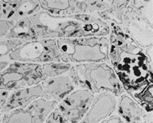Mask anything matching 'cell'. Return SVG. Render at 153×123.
I'll use <instances>...</instances> for the list:
<instances>
[{
	"label": "cell",
	"instance_id": "6da1fadb",
	"mask_svg": "<svg viewBox=\"0 0 153 123\" xmlns=\"http://www.w3.org/2000/svg\"><path fill=\"white\" fill-rule=\"evenodd\" d=\"M109 61L124 91L131 96L152 82V60L120 27L110 24Z\"/></svg>",
	"mask_w": 153,
	"mask_h": 123
},
{
	"label": "cell",
	"instance_id": "7a4b0ae2",
	"mask_svg": "<svg viewBox=\"0 0 153 123\" xmlns=\"http://www.w3.org/2000/svg\"><path fill=\"white\" fill-rule=\"evenodd\" d=\"M67 75L76 87L94 95L106 92L118 97L125 92L114 70L106 62L74 64Z\"/></svg>",
	"mask_w": 153,
	"mask_h": 123
},
{
	"label": "cell",
	"instance_id": "3957f363",
	"mask_svg": "<svg viewBox=\"0 0 153 123\" xmlns=\"http://www.w3.org/2000/svg\"><path fill=\"white\" fill-rule=\"evenodd\" d=\"M61 61L70 64L109 61V37H80L56 39Z\"/></svg>",
	"mask_w": 153,
	"mask_h": 123
},
{
	"label": "cell",
	"instance_id": "277c9868",
	"mask_svg": "<svg viewBox=\"0 0 153 123\" xmlns=\"http://www.w3.org/2000/svg\"><path fill=\"white\" fill-rule=\"evenodd\" d=\"M41 39L83 37L82 14L56 16L41 10L29 17Z\"/></svg>",
	"mask_w": 153,
	"mask_h": 123
},
{
	"label": "cell",
	"instance_id": "5b68a950",
	"mask_svg": "<svg viewBox=\"0 0 153 123\" xmlns=\"http://www.w3.org/2000/svg\"><path fill=\"white\" fill-rule=\"evenodd\" d=\"M46 79L41 64L12 61L0 72V90L14 92L37 85Z\"/></svg>",
	"mask_w": 153,
	"mask_h": 123
},
{
	"label": "cell",
	"instance_id": "8992f818",
	"mask_svg": "<svg viewBox=\"0 0 153 123\" xmlns=\"http://www.w3.org/2000/svg\"><path fill=\"white\" fill-rule=\"evenodd\" d=\"M6 59L10 61L42 64L61 61V53L56 39H38L19 45L7 56Z\"/></svg>",
	"mask_w": 153,
	"mask_h": 123
},
{
	"label": "cell",
	"instance_id": "52a82bcc",
	"mask_svg": "<svg viewBox=\"0 0 153 123\" xmlns=\"http://www.w3.org/2000/svg\"><path fill=\"white\" fill-rule=\"evenodd\" d=\"M57 104L52 99L39 98L26 108H19L2 114L1 123H44Z\"/></svg>",
	"mask_w": 153,
	"mask_h": 123
},
{
	"label": "cell",
	"instance_id": "ba28073f",
	"mask_svg": "<svg viewBox=\"0 0 153 123\" xmlns=\"http://www.w3.org/2000/svg\"><path fill=\"white\" fill-rule=\"evenodd\" d=\"M120 28L144 50L153 46V26L134 10L130 2Z\"/></svg>",
	"mask_w": 153,
	"mask_h": 123
},
{
	"label": "cell",
	"instance_id": "9c48e42d",
	"mask_svg": "<svg viewBox=\"0 0 153 123\" xmlns=\"http://www.w3.org/2000/svg\"><path fill=\"white\" fill-rule=\"evenodd\" d=\"M94 97L87 90H74L58 103L57 107L70 123H79L88 112Z\"/></svg>",
	"mask_w": 153,
	"mask_h": 123
},
{
	"label": "cell",
	"instance_id": "30bf717a",
	"mask_svg": "<svg viewBox=\"0 0 153 123\" xmlns=\"http://www.w3.org/2000/svg\"><path fill=\"white\" fill-rule=\"evenodd\" d=\"M117 99L110 92H101L94 95L90 109L79 123H100L106 120L117 110Z\"/></svg>",
	"mask_w": 153,
	"mask_h": 123
},
{
	"label": "cell",
	"instance_id": "8fae6325",
	"mask_svg": "<svg viewBox=\"0 0 153 123\" xmlns=\"http://www.w3.org/2000/svg\"><path fill=\"white\" fill-rule=\"evenodd\" d=\"M39 98L51 99L44 91L40 84L12 92L9 95L1 114L7 113L19 108H26L31 103Z\"/></svg>",
	"mask_w": 153,
	"mask_h": 123
},
{
	"label": "cell",
	"instance_id": "7c38bea8",
	"mask_svg": "<svg viewBox=\"0 0 153 123\" xmlns=\"http://www.w3.org/2000/svg\"><path fill=\"white\" fill-rule=\"evenodd\" d=\"M1 6L2 20L14 22L42 10L39 1L36 0H1Z\"/></svg>",
	"mask_w": 153,
	"mask_h": 123
},
{
	"label": "cell",
	"instance_id": "4fadbf2b",
	"mask_svg": "<svg viewBox=\"0 0 153 123\" xmlns=\"http://www.w3.org/2000/svg\"><path fill=\"white\" fill-rule=\"evenodd\" d=\"M118 115L123 123H147L148 113L130 95L123 94L117 106Z\"/></svg>",
	"mask_w": 153,
	"mask_h": 123
},
{
	"label": "cell",
	"instance_id": "5bb4252c",
	"mask_svg": "<svg viewBox=\"0 0 153 123\" xmlns=\"http://www.w3.org/2000/svg\"><path fill=\"white\" fill-rule=\"evenodd\" d=\"M40 84L48 97L57 103L61 102L76 88L67 75L47 78Z\"/></svg>",
	"mask_w": 153,
	"mask_h": 123
},
{
	"label": "cell",
	"instance_id": "9a60e30c",
	"mask_svg": "<svg viewBox=\"0 0 153 123\" xmlns=\"http://www.w3.org/2000/svg\"><path fill=\"white\" fill-rule=\"evenodd\" d=\"M41 10L56 16H70L82 14L83 1L65 0V1H50L39 0Z\"/></svg>",
	"mask_w": 153,
	"mask_h": 123
},
{
	"label": "cell",
	"instance_id": "2e32d148",
	"mask_svg": "<svg viewBox=\"0 0 153 123\" xmlns=\"http://www.w3.org/2000/svg\"><path fill=\"white\" fill-rule=\"evenodd\" d=\"M4 39H17L25 43L37 40L39 38L30 18L25 17L14 22Z\"/></svg>",
	"mask_w": 153,
	"mask_h": 123
},
{
	"label": "cell",
	"instance_id": "e0dca14e",
	"mask_svg": "<svg viewBox=\"0 0 153 123\" xmlns=\"http://www.w3.org/2000/svg\"><path fill=\"white\" fill-rule=\"evenodd\" d=\"M129 2L130 0H113L108 10L100 12L96 16L107 22L109 25L115 24L120 27L123 24L124 16L127 12Z\"/></svg>",
	"mask_w": 153,
	"mask_h": 123
},
{
	"label": "cell",
	"instance_id": "ac0fdd59",
	"mask_svg": "<svg viewBox=\"0 0 153 123\" xmlns=\"http://www.w3.org/2000/svg\"><path fill=\"white\" fill-rule=\"evenodd\" d=\"M153 82L147 84L139 91L134 92L130 96L135 102L139 104L147 113H151L153 108Z\"/></svg>",
	"mask_w": 153,
	"mask_h": 123
},
{
	"label": "cell",
	"instance_id": "d6986e66",
	"mask_svg": "<svg viewBox=\"0 0 153 123\" xmlns=\"http://www.w3.org/2000/svg\"><path fill=\"white\" fill-rule=\"evenodd\" d=\"M72 65L63 61H52L42 64L41 66L43 74L47 79L67 75Z\"/></svg>",
	"mask_w": 153,
	"mask_h": 123
},
{
	"label": "cell",
	"instance_id": "ffe728a7",
	"mask_svg": "<svg viewBox=\"0 0 153 123\" xmlns=\"http://www.w3.org/2000/svg\"><path fill=\"white\" fill-rule=\"evenodd\" d=\"M130 3L134 10L143 19L153 26V1L152 0H131Z\"/></svg>",
	"mask_w": 153,
	"mask_h": 123
},
{
	"label": "cell",
	"instance_id": "44dd1931",
	"mask_svg": "<svg viewBox=\"0 0 153 123\" xmlns=\"http://www.w3.org/2000/svg\"><path fill=\"white\" fill-rule=\"evenodd\" d=\"M112 4V1L97 0V1H83V14L96 16L97 14L108 10Z\"/></svg>",
	"mask_w": 153,
	"mask_h": 123
},
{
	"label": "cell",
	"instance_id": "7402d4cb",
	"mask_svg": "<svg viewBox=\"0 0 153 123\" xmlns=\"http://www.w3.org/2000/svg\"><path fill=\"white\" fill-rule=\"evenodd\" d=\"M22 44V41L17 39H0V60L6 59L7 56Z\"/></svg>",
	"mask_w": 153,
	"mask_h": 123
},
{
	"label": "cell",
	"instance_id": "603a6c76",
	"mask_svg": "<svg viewBox=\"0 0 153 123\" xmlns=\"http://www.w3.org/2000/svg\"><path fill=\"white\" fill-rule=\"evenodd\" d=\"M44 123H70L56 107L47 117Z\"/></svg>",
	"mask_w": 153,
	"mask_h": 123
},
{
	"label": "cell",
	"instance_id": "cb8c5ba5",
	"mask_svg": "<svg viewBox=\"0 0 153 123\" xmlns=\"http://www.w3.org/2000/svg\"><path fill=\"white\" fill-rule=\"evenodd\" d=\"M14 21L0 20V39H4L10 29L13 26Z\"/></svg>",
	"mask_w": 153,
	"mask_h": 123
},
{
	"label": "cell",
	"instance_id": "d4e9b609",
	"mask_svg": "<svg viewBox=\"0 0 153 123\" xmlns=\"http://www.w3.org/2000/svg\"><path fill=\"white\" fill-rule=\"evenodd\" d=\"M9 95H10L9 92L0 90V113H1V110L3 109L5 104H6Z\"/></svg>",
	"mask_w": 153,
	"mask_h": 123
},
{
	"label": "cell",
	"instance_id": "484cf974",
	"mask_svg": "<svg viewBox=\"0 0 153 123\" xmlns=\"http://www.w3.org/2000/svg\"><path fill=\"white\" fill-rule=\"evenodd\" d=\"M100 123H123L121 119L119 116L117 115H111L110 117H109L108 118H107L106 120L102 121Z\"/></svg>",
	"mask_w": 153,
	"mask_h": 123
},
{
	"label": "cell",
	"instance_id": "4316f807",
	"mask_svg": "<svg viewBox=\"0 0 153 123\" xmlns=\"http://www.w3.org/2000/svg\"><path fill=\"white\" fill-rule=\"evenodd\" d=\"M10 61L7 59H1L0 60V72L2 71L3 70H4L5 68L10 64Z\"/></svg>",
	"mask_w": 153,
	"mask_h": 123
},
{
	"label": "cell",
	"instance_id": "83f0119b",
	"mask_svg": "<svg viewBox=\"0 0 153 123\" xmlns=\"http://www.w3.org/2000/svg\"><path fill=\"white\" fill-rule=\"evenodd\" d=\"M0 20H2V6H1V0H0Z\"/></svg>",
	"mask_w": 153,
	"mask_h": 123
},
{
	"label": "cell",
	"instance_id": "f1b7e54d",
	"mask_svg": "<svg viewBox=\"0 0 153 123\" xmlns=\"http://www.w3.org/2000/svg\"><path fill=\"white\" fill-rule=\"evenodd\" d=\"M1 116H2V114L0 113V123H1Z\"/></svg>",
	"mask_w": 153,
	"mask_h": 123
},
{
	"label": "cell",
	"instance_id": "f546056e",
	"mask_svg": "<svg viewBox=\"0 0 153 123\" xmlns=\"http://www.w3.org/2000/svg\"><path fill=\"white\" fill-rule=\"evenodd\" d=\"M148 122H149V123H152V120H150V122H149V121H148Z\"/></svg>",
	"mask_w": 153,
	"mask_h": 123
}]
</instances>
